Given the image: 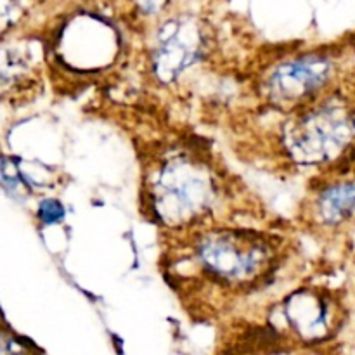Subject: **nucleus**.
<instances>
[{"instance_id": "nucleus-1", "label": "nucleus", "mask_w": 355, "mask_h": 355, "mask_svg": "<svg viewBox=\"0 0 355 355\" xmlns=\"http://www.w3.org/2000/svg\"><path fill=\"white\" fill-rule=\"evenodd\" d=\"M205 272L229 284L255 279L269 263V246L246 232H215L198 245Z\"/></svg>"}, {"instance_id": "nucleus-2", "label": "nucleus", "mask_w": 355, "mask_h": 355, "mask_svg": "<svg viewBox=\"0 0 355 355\" xmlns=\"http://www.w3.org/2000/svg\"><path fill=\"white\" fill-rule=\"evenodd\" d=\"M210 177L205 175L196 165L186 162L170 163L162 172L156 187V208L159 215L170 220H191L210 207Z\"/></svg>"}, {"instance_id": "nucleus-3", "label": "nucleus", "mask_w": 355, "mask_h": 355, "mask_svg": "<svg viewBox=\"0 0 355 355\" xmlns=\"http://www.w3.org/2000/svg\"><path fill=\"white\" fill-rule=\"evenodd\" d=\"M201 52V33L191 19L170 21L158 37L155 49V73L163 82H172Z\"/></svg>"}, {"instance_id": "nucleus-4", "label": "nucleus", "mask_w": 355, "mask_h": 355, "mask_svg": "<svg viewBox=\"0 0 355 355\" xmlns=\"http://www.w3.org/2000/svg\"><path fill=\"white\" fill-rule=\"evenodd\" d=\"M329 75V62L319 55H307L279 66L270 80L276 99L297 101L318 90Z\"/></svg>"}, {"instance_id": "nucleus-5", "label": "nucleus", "mask_w": 355, "mask_h": 355, "mask_svg": "<svg viewBox=\"0 0 355 355\" xmlns=\"http://www.w3.org/2000/svg\"><path fill=\"white\" fill-rule=\"evenodd\" d=\"M345 139L343 121L333 120L329 114H315L307 118L293 134L291 149L302 159L315 162L324 159L338 148Z\"/></svg>"}, {"instance_id": "nucleus-6", "label": "nucleus", "mask_w": 355, "mask_h": 355, "mask_svg": "<svg viewBox=\"0 0 355 355\" xmlns=\"http://www.w3.org/2000/svg\"><path fill=\"white\" fill-rule=\"evenodd\" d=\"M355 210V184H342L324 191L319 200V214L328 224H336Z\"/></svg>"}, {"instance_id": "nucleus-7", "label": "nucleus", "mask_w": 355, "mask_h": 355, "mask_svg": "<svg viewBox=\"0 0 355 355\" xmlns=\"http://www.w3.org/2000/svg\"><path fill=\"white\" fill-rule=\"evenodd\" d=\"M37 215L44 224H55V222H59L64 217V208H62V205L59 201L45 200L38 207Z\"/></svg>"}, {"instance_id": "nucleus-8", "label": "nucleus", "mask_w": 355, "mask_h": 355, "mask_svg": "<svg viewBox=\"0 0 355 355\" xmlns=\"http://www.w3.org/2000/svg\"><path fill=\"white\" fill-rule=\"evenodd\" d=\"M17 12H19V6L16 0H0V33L12 26Z\"/></svg>"}, {"instance_id": "nucleus-9", "label": "nucleus", "mask_w": 355, "mask_h": 355, "mask_svg": "<svg viewBox=\"0 0 355 355\" xmlns=\"http://www.w3.org/2000/svg\"><path fill=\"white\" fill-rule=\"evenodd\" d=\"M137 2H139V6H141V9L144 10V12L156 14L166 6V2H168V0H137Z\"/></svg>"}]
</instances>
